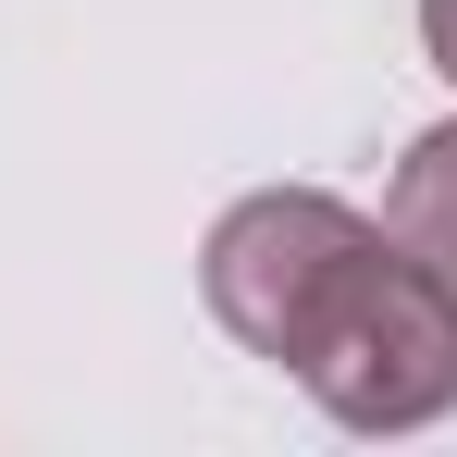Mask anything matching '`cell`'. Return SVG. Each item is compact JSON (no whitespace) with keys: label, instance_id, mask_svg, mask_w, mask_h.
Masks as SVG:
<instances>
[{"label":"cell","instance_id":"6da1fadb","mask_svg":"<svg viewBox=\"0 0 457 457\" xmlns=\"http://www.w3.org/2000/svg\"><path fill=\"white\" fill-rule=\"evenodd\" d=\"M297 383L346 420V433H420L457 408V285L383 223L359 247V272L334 285V309L309 321Z\"/></svg>","mask_w":457,"mask_h":457},{"label":"cell","instance_id":"277c9868","mask_svg":"<svg viewBox=\"0 0 457 457\" xmlns=\"http://www.w3.org/2000/svg\"><path fill=\"white\" fill-rule=\"evenodd\" d=\"M420 50H433V75L457 87V0H420Z\"/></svg>","mask_w":457,"mask_h":457},{"label":"cell","instance_id":"7a4b0ae2","mask_svg":"<svg viewBox=\"0 0 457 457\" xmlns=\"http://www.w3.org/2000/svg\"><path fill=\"white\" fill-rule=\"evenodd\" d=\"M383 223H359L346 198H321V186H260V198H235L223 223H211V247H198V285H211V309H223L235 346H260V359H285L297 371L309 321L334 309V285L359 272V247H371Z\"/></svg>","mask_w":457,"mask_h":457},{"label":"cell","instance_id":"3957f363","mask_svg":"<svg viewBox=\"0 0 457 457\" xmlns=\"http://www.w3.org/2000/svg\"><path fill=\"white\" fill-rule=\"evenodd\" d=\"M383 223L408 235L433 272L457 285V124H433V137H408V161H395V186H383Z\"/></svg>","mask_w":457,"mask_h":457}]
</instances>
